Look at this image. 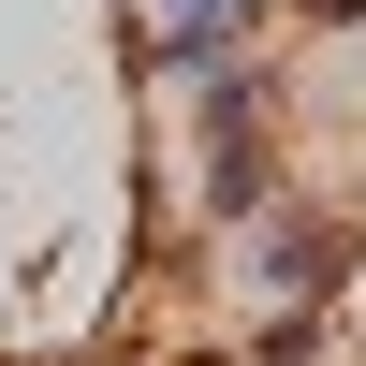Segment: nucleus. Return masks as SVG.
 I'll return each mask as SVG.
<instances>
[{"mask_svg":"<svg viewBox=\"0 0 366 366\" xmlns=\"http://www.w3.org/2000/svg\"><path fill=\"white\" fill-rule=\"evenodd\" d=\"M147 15H205V0H132V29H147Z\"/></svg>","mask_w":366,"mask_h":366,"instance_id":"nucleus-5","label":"nucleus"},{"mask_svg":"<svg viewBox=\"0 0 366 366\" xmlns=\"http://www.w3.org/2000/svg\"><path fill=\"white\" fill-rule=\"evenodd\" d=\"M220 59H234L220 15H147V29H132V74H147V88H205Z\"/></svg>","mask_w":366,"mask_h":366,"instance_id":"nucleus-3","label":"nucleus"},{"mask_svg":"<svg viewBox=\"0 0 366 366\" xmlns=\"http://www.w3.org/2000/svg\"><path fill=\"white\" fill-rule=\"evenodd\" d=\"M176 132H191V220L205 234L264 220V191H279V59L234 44L205 88H176Z\"/></svg>","mask_w":366,"mask_h":366,"instance_id":"nucleus-1","label":"nucleus"},{"mask_svg":"<svg viewBox=\"0 0 366 366\" xmlns=\"http://www.w3.org/2000/svg\"><path fill=\"white\" fill-rule=\"evenodd\" d=\"M322 352H337V308H249L220 366H322Z\"/></svg>","mask_w":366,"mask_h":366,"instance_id":"nucleus-4","label":"nucleus"},{"mask_svg":"<svg viewBox=\"0 0 366 366\" xmlns=\"http://www.w3.org/2000/svg\"><path fill=\"white\" fill-rule=\"evenodd\" d=\"M366 234L337 220L322 191H264V220H234V264H249V308H337Z\"/></svg>","mask_w":366,"mask_h":366,"instance_id":"nucleus-2","label":"nucleus"}]
</instances>
